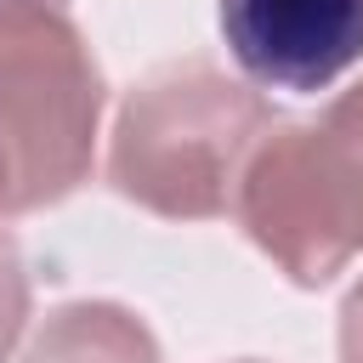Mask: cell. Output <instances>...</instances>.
I'll use <instances>...</instances> for the list:
<instances>
[{"label":"cell","mask_w":363,"mask_h":363,"mask_svg":"<svg viewBox=\"0 0 363 363\" xmlns=\"http://www.w3.org/2000/svg\"><path fill=\"white\" fill-rule=\"evenodd\" d=\"M0 6H11V0H0ZM45 6H57V0H45Z\"/></svg>","instance_id":"cell-8"},{"label":"cell","mask_w":363,"mask_h":363,"mask_svg":"<svg viewBox=\"0 0 363 363\" xmlns=\"http://www.w3.org/2000/svg\"><path fill=\"white\" fill-rule=\"evenodd\" d=\"M23 318H28V278H23V261H17L11 238L0 233V363H6L11 340L23 335Z\"/></svg>","instance_id":"cell-6"},{"label":"cell","mask_w":363,"mask_h":363,"mask_svg":"<svg viewBox=\"0 0 363 363\" xmlns=\"http://www.w3.org/2000/svg\"><path fill=\"white\" fill-rule=\"evenodd\" d=\"M267 130L272 108L250 85L204 57L164 62L119 108L108 182L153 216L204 221L233 210L244 159Z\"/></svg>","instance_id":"cell-1"},{"label":"cell","mask_w":363,"mask_h":363,"mask_svg":"<svg viewBox=\"0 0 363 363\" xmlns=\"http://www.w3.org/2000/svg\"><path fill=\"white\" fill-rule=\"evenodd\" d=\"M233 210L295 284H329L363 255V85L318 119L272 125L244 159Z\"/></svg>","instance_id":"cell-2"},{"label":"cell","mask_w":363,"mask_h":363,"mask_svg":"<svg viewBox=\"0 0 363 363\" xmlns=\"http://www.w3.org/2000/svg\"><path fill=\"white\" fill-rule=\"evenodd\" d=\"M102 74L45 0L0 6V221L74 193L91 170Z\"/></svg>","instance_id":"cell-3"},{"label":"cell","mask_w":363,"mask_h":363,"mask_svg":"<svg viewBox=\"0 0 363 363\" xmlns=\"http://www.w3.org/2000/svg\"><path fill=\"white\" fill-rule=\"evenodd\" d=\"M233 62L267 91H323L363 57V0H216Z\"/></svg>","instance_id":"cell-4"},{"label":"cell","mask_w":363,"mask_h":363,"mask_svg":"<svg viewBox=\"0 0 363 363\" xmlns=\"http://www.w3.org/2000/svg\"><path fill=\"white\" fill-rule=\"evenodd\" d=\"M340 363H363V284L340 306Z\"/></svg>","instance_id":"cell-7"},{"label":"cell","mask_w":363,"mask_h":363,"mask_svg":"<svg viewBox=\"0 0 363 363\" xmlns=\"http://www.w3.org/2000/svg\"><path fill=\"white\" fill-rule=\"evenodd\" d=\"M28 363H159V346L125 306L79 301L45 318Z\"/></svg>","instance_id":"cell-5"}]
</instances>
